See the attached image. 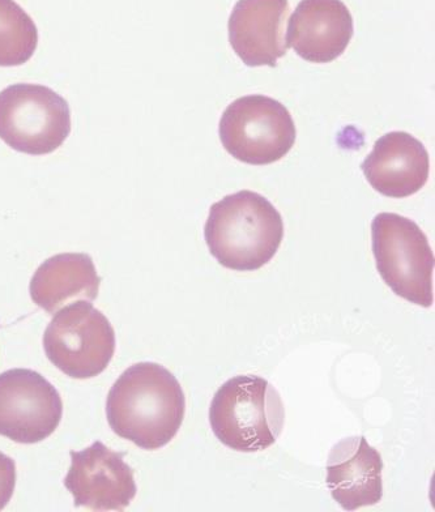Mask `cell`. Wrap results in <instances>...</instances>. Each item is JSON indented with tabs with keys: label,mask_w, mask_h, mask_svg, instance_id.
I'll use <instances>...</instances> for the list:
<instances>
[{
	"label": "cell",
	"mask_w": 435,
	"mask_h": 512,
	"mask_svg": "<svg viewBox=\"0 0 435 512\" xmlns=\"http://www.w3.org/2000/svg\"><path fill=\"white\" fill-rule=\"evenodd\" d=\"M186 398L181 384L155 362L130 366L110 388L106 417L113 432L143 450L168 445L181 429Z\"/></svg>",
	"instance_id": "cell-1"
},
{
	"label": "cell",
	"mask_w": 435,
	"mask_h": 512,
	"mask_svg": "<svg viewBox=\"0 0 435 512\" xmlns=\"http://www.w3.org/2000/svg\"><path fill=\"white\" fill-rule=\"evenodd\" d=\"M204 238L221 266L240 272L257 271L279 251L284 221L270 200L243 190L213 204Z\"/></svg>",
	"instance_id": "cell-2"
},
{
	"label": "cell",
	"mask_w": 435,
	"mask_h": 512,
	"mask_svg": "<svg viewBox=\"0 0 435 512\" xmlns=\"http://www.w3.org/2000/svg\"><path fill=\"white\" fill-rule=\"evenodd\" d=\"M284 422L285 409L279 392L257 375H237L213 396L212 432L234 451L267 450L279 439Z\"/></svg>",
	"instance_id": "cell-3"
},
{
	"label": "cell",
	"mask_w": 435,
	"mask_h": 512,
	"mask_svg": "<svg viewBox=\"0 0 435 512\" xmlns=\"http://www.w3.org/2000/svg\"><path fill=\"white\" fill-rule=\"evenodd\" d=\"M371 247L379 275L396 296L433 306L434 253L415 221L379 213L371 223Z\"/></svg>",
	"instance_id": "cell-4"
},
{
	"label": "cell",
	"mask_w": 435,
	"mask_h": 512,
	"mask_svg": "<svg viewBox=\"0 0 435 512\" xmlns=\"http://www.w3.org/2000/svg\"><path fill=\"white\" fill-rule=\"evenodd\" d=\"M70 132V106L53 89L15 84L0 92V139L8 147L27 155H49Z\"/></svg>",
	"instance_id": "cell-5"
},
{
	"label": "cell",
	"mask_w": 435,
	"mask_h": 512,
	"mask_svg": "<svg viewBox=\"0 0 435 512\" xmlns=\"http://www.w3.org/2000/svg\"><path fill=\"white\" fill-rule=\"evenodd\" d=\"M219 134L226 152L250 165H270L283 159L297 138L289 110L263 95L232 102L221 115Z\"/></svg>",
	"instance_id": "cell-6"
},
{
	"label": "cell",
	"mask_w": 435,
	"mask_h": 512,
	"mask_svg": "<svg viewBox=\"0 0 435 512\" xmlns=\"http://www.w3.org/2000/svg\"><path fill=\"white\" fill-rule=\"evenodd\" d=\"M51 364L74 379L104 373L115 352V332L109 319L87 301H76L55 313L44 335Z\"/></svg>",
	"instance_id": "cell-7"
},
{
	"label": "cell",
	"mask_w": 435,
	"mask_h": 512,
	"mask_svg": "<svg viewBox=\"0 0 435 512\" xmlns=\"http://www.w3.org/2000/svg\"><path fill=\"white\" fill-rule=\"evenodd\" d=\"M62 416L61 395L40 373L12 369L0 374V435L33 445L49 438Z\"/></svg>",
	"instance_id": "cell-8"
},
{
	"label": "cell",
	"mask_w": 435,
	"mask_h": 512,
	"mask_svg": "<svg viewBox=\"0 0 435 512\" xmlns=\"http://www.w3.org/2000/svg\"><path fill=\"white\" fill-rule=\"evenodd\" d=\"M71 467L65 479L76 507L97 511H122L135 498L134 471L125 454L97 441L83 451L70 452Z\"/></svg>",
	"instance_id": "cell-9"
},
{
	"label": "cell",
	"mask_w": 435,
	"mask_h": 512,
	"mask_svg": "<svg viewBox=\"0 0 435 512\" xmlns=\"http://www.w3.org/2000/svg\"><path fill=\"white\" fill-rule=\"evenodd\" d=\"M288 0H238L229 17V42L249 67H276L289 46L285 24Z\"/></svg>",
	"instance_id": "cell-10"
},
{
	"label": "cell",
	"mask_w": 435,
	"mask_h": 512,
	"mask_svg": "<svg viewBox=\"0 0 435 512\" xmlns=\"http://www.w3.org/2000/svg\"><path fill=\"white\" fill-rule=\"evenodd\" d=\"M355 32L343 0H301L290 16L287 44L311 63H330L348 48Z\"/></svg>",
	"instance_id": "cell-11"
},
{
	"label": "cell",
	"mask_w": 435,
	"mask_h": 512,
	"mask_svg": "<svg viewBox=\"0 0 435 512\" xmlns=\"http://www.w3.org/2000/svg\"><path fill=\"white\" fill-rule=\"evenodd\" d=\"M374 190L388 198H408L426 185L430 173L425 145L408 132L383 135L361 165Z\"/></svg>",
	"instance_id": "cell-12"
},
{
	"label": "cell",
	"mask_w": 435,
	"mask_h": 512,
	"mask_svg": "<svg viewBox=\"0 0 435 512\" xmlns=\"http://www.w3.org/2000/svg\"><path fill=\"white\" fill-rule=\"evenodd\" d=\"M383 460L364 435L345 438L331 448L327 486L345 511L378 505L383 497Z\"/></svg>",
	"instance_id": "cell-13"
},
{
	"label": "cell",
	"mask_w": 435,
	"mask_h": 512,
	"mask_svg": "<svg viewBox=\"0 0 435 512\" xmlns=\"http://www.w3.org/2000/svg\"><path fill=\"white\" fill-rule=\"evenodd\" d=\"M101 277L87 254H59L45 260L34 273L31 297L38 307L55 314L72 301H95Z\"/></svg>",
	"instance_id": "cell-14"
},
{
	"label": "cell",
	"mask_w": 435,
	"mask_h": 512,
	"mask_svg": "<svg viewBox=\"0 0 435 512\" xmlns=\"http://www.w3.org/2000/svg\"><path fill=\"white\" fill-rule=\"evenodd\" d=\"M37 45L38 31L32 17L15 0H0V67L27 63Z\"/></svg>",
	"instance_id": "cell-15"
},
{
	"label": "cell",
	"mask_w": 435,
	"mask_h": 512,
	"mask_svg": "<svg viewBox=\"0 0 435 512\" xmlns=\"http://www.w3.org/2000/svg\"><path fill=\"white\" fill-rule=\"evenodd\" d=\"M16 486V464L10 456L0 452V511L14 496Z\"/></svg>",
	"instance_id": "cell-16"
}]
</instances>
